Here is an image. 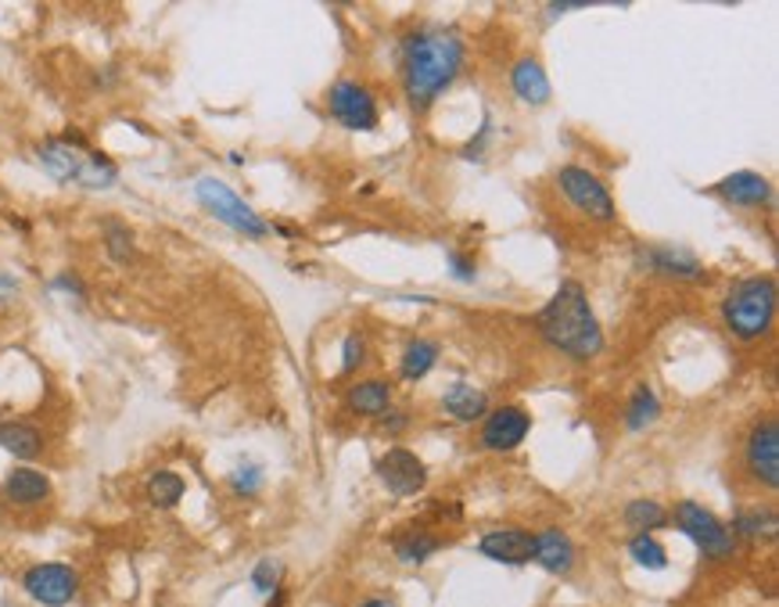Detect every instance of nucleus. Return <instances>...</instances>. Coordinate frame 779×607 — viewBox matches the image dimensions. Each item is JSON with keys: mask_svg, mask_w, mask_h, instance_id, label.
<instances>
[{"mask_svg": "<svg viewBox=\"0 0 779 607\" xmlns=\"http://www.w3.org/2000/svg\"><path fill=\"white\" fill-rule=\"evenodd\" d=\"M345 403L353 413H363V417H381V413L392 406V381L381 378H367L348 389Z\"/></svg>", "mask_w": 779, "mask_h": 607, "instance_id": "obj_20", "label": "nucleus"}, {"mask_svg": "<svg viewBox=\"0 0 779 607\" xmlns=\"http://www.w3.org/2000/svg\"><path fill=\"white\" fill-rule=\"evenodd\" d=\"M105 249L115 263H129L134 260V234H129V227L119 224V219H108L105 224Z\"/></svg>", "mask_w": 779, "mask_h": 607, "instance_id": "obj_29", "label": "nucleus"}, {"mask_svg": "<svg viewBox=\"0 0 779 607\" xmlns=\"http://www.w3.org/2000/svg\"><path fill=\"white\" fill-rule=\"evenodd\" d=\"M0 449H8L11 457L19 460H33L44 454V438L33 424H22V421H4L0 424Z\"/></svg>", "mask_w": 779, "mask_h": 607, "instance_id": "obj_22", "label": "nucleus"}, {"mask_svg": "<svg viewBox=\"0 0 779 607\" xmlns=\"http://www.w3.org/2000/svg\"><path fill=\"white\" fill-rule=\"evenodd\" d=\"M511 87H514V94L522 98L525 105H531V108L547 105V101L553 98L550 76H547V69H542L536 58H522V61H517V66L511 69Z\"/></svg>", "mask_w": 779, "mask_h": 607, "instance_id": "obj_18", "label": "nucleus"}, {"mask_svg": "<svg viewBox=\"0 0 779 607\" xmlns=\"http://www.w3.org/2000/svg\"><path fill=\"white\" fill-rule=\"evenodd\" d=\"M22 589L41 607H69L80 597V575L61 561H44V564L25 568Z\"/></svg>", "mask_w": 779, "mask_h": 607, "instance_id": "obj_8", "label": "nucleus"}, {"mask_svg": "<svg viewBox=\"0 0 779 607\" xmlns=\"http://www.w3.org/2000/svg\"><path fill=\"white\" fill-rule=\"evenodd\" d=\"M230 489L238 496H255L259 489H263V468H259L255 460L238 463V468L230 471Z\"/></svg>", "mask_w": 779, "mask_h": 607, "instance_id": "obj_30", "label": "nucleus"}, {"mask_svg": "<svg viewBox=\"0 0 779 607\" xmlns=\"http://www.w3.org/2000/svg\"><path fill=\"white\" fill-rule=\"evenodd\" d=\"M406 424H410L406 410H392V406H388V410L381 413V428H385V432H406Z\"/></svg>", "mask_w": 779, "mask_h": 607, "instance_id": "obj_36", "label": "nucleus"}, {"mask_svg": "<svg viewBox=\"0 0 779 607\" xmlns=\"http://www.w3.org/2000/svg\"><path fill=\"white\" fill-rule=\"evenodd\" d=\"M672 522L700 553H704L708 561H730L736 553V536L730 532V525H725L715 511L700 507V503H694V500L675 503Z\"/></svg>", "mask_w": 779, "mask_h": 607, "instance_id": "obj_6", "label": "nucleus"}, {"mask_svg": "<svg viewBox=\"0 0 779 607\" xmlns=\"http://www.w3.org/2000/svg\"><path fill=\"white\" fill-rule=\"evenodd\" d=\"M50 288H55V291H65V295H76V299H87L83 280L76 277V274H58L55 280H50Z\"/></svg>", "mask_w": 779, "mask_h": 607, "instance_id": "obj_35", "label": "nucleus"}, {"mask_svg": "<svg viewBox=\"0 0 779 607\" xmlns=\"http://www.w3.org/2000/svg\"><path fill=\"white\" fill-rule=\"evenodd\" d=\"M629 558L640 568H651V572H665V568H668V550L661 547L654 536H646V532H635L629 539Z\"/></svg>", "mask_w": 779, "mask_h": 607, "instance_id": "obj_28", "label": "nucleus"}, {"mask_svg": "<svg viewBox=\"0 0 779 607\" xmlns=\"http://www.w3.org/2000/svg\"><path fill=\"white\" fill-rule=\"evenodd\" d=\"M446 266H449V274L457 277V280H463V284H471L474 277H478V266H474V260H467L463 252H457L452 249L449 255H446Z\"/></svg>", "mask_w": 779, "mask_h": 607, "instance_id": "obj_33", "label": "nucleus"}, {"mask_svg": "<svg viewBox=\"0 0 779 607\" xmlns=\"http://www.w3.org/2000/svg\"><path fill=\"white\" fill-rule=\"evenodd\" d=\"M36 159H41V170L50 180H58V184H80L90 191H101L119 180V170H115L108 154L90 151L87 140L76 137V130H69V137L44 140V145L36 148Z\"/></svg>", "mask_w": 779, "mask_h": 607, "instance_id": "obj_3", "label": "nucleus"}, {"mask_svg": "<svg viewBox=\"0 0 779 607\" xmlns=\"http://www.w3.org/2000/svg\"><path fill=\"white\" fill-rule=\"evenodd\" d=\"M536 328L542 342L571 359H593L604 348V331L596 320L589 295L578 280H561L553 299L539 309Z\"/></svg>", "mask_w": 779, "mask_h": 607, "instance_id": "obj_2", "label": "nucleus"}, {"mask_svg": "<svg viewBox=\"0 0 779 607\" xmlns=\"http://www.w3.org/2000/svg\"><path fill=\"white\" fill-rule=\"evenodd\" d=\"M478 550H482L489 561L522 568L531 561V532H525V528H492V532L478 539Z\"/></svg>", "mask_w": 779, "mask_h": 607, "instance_id": "obj_14", "label": "nucleus"}, {"mask_svg": "<svg viewBox=\"0 0 779 607\" xmlns=\"http://www.w3.org/2000/svg\"><path fill=\"white\" fill-rule=\"evenodd\" d=\"M643 266L651 270L657 277H668V280H704L708 270L704 263L697 260L690 249H672V244H654V249H643L640 252Z\"/></svg>", "mask_w": 779, "mask_h": 607, "instance_id": "obj_13", "label": "nucleus"}, {"mask_svg": "<svg viewBox=\"0 0 779 607\" xmlns=\"http://www.w3.org/2000/svg\"><path fill=\"white\" fill-rule=\"evenodd\" d=\"M194 198H198L205 213H213L219 224H227L230 230H238L244 238H266L270 230H274L249 202L238 195V191H230L224 180H216V176H202L198 184H194Z\"/></svg>", "mask_w": 779, "mask_h": 607, "instance_id": "obj_5", "label": "nucleus"}, {"mask_svg": "<svg viewBox=\"0 0 779 607\" xmlns=\"http://www.w3.org/2000/svg\"><path fill=\"white\" fill-rule=\"evenodd\" d=\"M626 525L632 528V532L654 536L657 528L668 525V514H665V507H661L657 500H632L629 507H626Z\"/></svg>", "mask_w": 779, "mask_h": 607, "instance_id": "obj_26", "label": "nucleus"}, {"mask_svg": "<svg viewBox=\"0 0 779 607\" xmlns=\"http://www.w3.org/2000/svg\"><path fill=\"white\" fill-rule=\"evenodd\" d=\"M747 471L755 482H761L765 489L779 485V424L776 417H761L747 435V449H744Z\"/></svg>", "mask_w": 779, "mask_h": 607, "instance_id": "obj_10", "label": "nucleus"}, {"mask_svg": "<svg viewBox=\"0 0 779 607\" xmlns=\"http://www.w3.org/2000/svg\"><path fill=\"white\" fill-rule=\"evenodd\" d=\"M463 36L449 25H421L402 36L399 72L413 112H427L463 69Z\"/></svg>", "mask_w": 779, "mask_h": 607, "instance_id": "obj_1", "label": "nucleus"}, {"mask_svg": "<svg viewBox=\"0 0 779 607\" xmlns=\"http://www.w3.org/2000/svg\"><path fill=\"white\" fill-rule=\"evenodd\" d=\"M50 496V478L36 468H15L4 478V500L11 507H36Z\"/></svg>", "mask_w": 779, "mask_h": 607, "instance_id": "obj_17", "label": "nucleus"}, {"mask_svg": "<svg viewBox=\"0 0 779 607\" xmlns=\"http://www.w3.org/2000/svg\"><path fill=\"white\" fill-rule=\"evenodd\" d=\"M531 561L547 568L550 575H568L575 568V542L561 528H542L531 536Z\"/></svg>", "mask_w": 779, "mask_h": 607, "instance_id": "obj_15", "label": "nucleus"}, {"mask_svg": "<svg viewBox=\"0 0 779 607\" xmlns=\"http://www.w3.org/2000/svg\"><path fill=\"white\" fill-rule=\"evenodd\" d=\"M711 191H715L719 198L740 205V209H758V205L772 202V184L761 173H751V170L730 173L725 180H719V184L711 187Z\"/></svg>", "mask_w": 779, "mask_h": 607, "instance_id": "obj_16", "label": "nucleus"}, {"mask_svg": "<svg viewBox=\"0 0 779 607\" xmlns=\"http://www.w3.org/2000/svg\"><path fill=\"white\" fill-rule=\"evenodd\" d=\"M328 101H331V115L345 126V130H353V134L378 130V123H381L378 98H374L367 87H359L353 80H337L331 87Z\"/></svg>", "mask_w": 779, "mask_h": 607, "instance_id": "obj_9", "label": "nucleus"}, {"mask_svg": "<svg viewBox=\"0 0 779 607\" xmlns=\"http://www.w3.org/2000/svg\"><path fill=\"white\" fill-rule=\"evenodd\" d=\"M378 478L392 496H417L427 485V463L413 449H388L378 460Z\"/></svg>", "mask_w": 779, "mask_h": 607, "instance_id": "obj_11", "label": "nucleus"}, {"mask_svg": "<svg viewBox=\"0 0 779 607\" xmlns=\"http://www.w3.org/2000/svg\"><path fill=\"white\" fill-rule=\"evenodd\" d=\"M392 547H396V558H399L402 564L417 568V564H424L427 558H435V553L446 547V539L435 536V532H424V528H410V532H399V536H396Z\"/></svg>", "mask_w": 779, "mask_h": 607, "instance_id": "obj_21", "label": "nucleus"}, {"mask_svg": "<svg viewBox=\"0 0 779 607\" xmlns=\"http://www.w3.org/2000/svg\"><path fill=\"white\" fill-rule=\"evenodd\" d=\"M443 410L449 413L452 421H460V424L482 421L485 413H489V392L474 389V385H467V381H457V385H449V389H446Z\"/></svg>", "mask_w": 779, "mask_h": 607, "instance_id": "obj_19", "label": "nucleus"}, {"mask_svg": "<svg viewBox=\"0 0 779 607\" xmlns=\"http://www.w3.org/2000/svg\"><path fill=\"white\" fill-rule=\"evenodd\" d=\"M363 356H367V348H363V339L353 331V334H345V342H342V370L345 374H353L359 364H363Z\"/></svg>", "mask_w": 779, "mask_h": 607, "instance_id": "obj_32", "label": "nucleus"}, {"mask_svg": "<svg viewBox=\"0 0 779 607\" xmlns=\"http://www.w3.org/2000/svg\"><path fill=\"white\" fill-rule=\"evenodd\" d=\"M359 607H396L392 600H385V597H370V600H363Z\"/></svg>", "mask_w": 779, "mask_h": 607, "instance_id": "obj_38", "label": "nucleus"}, {"mask_svg": "<svg viewBox=\"0 0 779 607\" xmlns=\"http://www.w3.org/2000/svg\"><path fill=\"white\" fill-rule=\"evenodd\" d=\"M15 291H19V280L8 277V274H0V299H11Z\"/></svg>", "mask_w": 779, "mask_h": 607, "instance_id": "obj_37", "label": "nucleus"}, {"mask_svg": "<svg viewBox=\"0 0 779 607\" xmlns=\"http://www.w3.org/2000/svg\"><path fill=\"white\" fill-rule=\"evenodd\" d=\"M184 478L176 471H154L148 478V500L154 503L159 511H173L180 500H184Z\"/></svg>", "mask_w": 779, "mask_h": 607, "instance_id": "obj_25", "label": "nucleus"}, {"mask_svg": "<svg viewBox=\"0 0 779 607\" xmlns=\"http://www.w3.org/2000/svg\"><path fill=\"white\" fill-rule=\"evenodd\" d=\"M661 413V399L651 385H640L632 396H629V406H626V428L629 432H643L646 424H654Z\"/></svg>", "mask_w": 779, "mask_h": 607, "instance_id": "obj_24", "label": "nucleus"}, {"mask_svg": "<svg viewBox=\"0 0 779 607\" xmlns=\"http://www.w3.org/2000/svg\"><path fill=\"white\" fill-rule=\"evenodd\" d=\"M438 353H443V348H438V342H432V339H413L406 348H402L399 374H402L406 381H424L427 374L435 370Z\"/></svg>", "mask_w": 779, "mask_h": 607, "instance_id": "obj_23", "label": "nucleus"}, {"mask_svg": "<svg viewBox=\"0 0 779 607\" xmlns=\"http://www.w3.org/2000/svg\"><path fill=\"white\" fill-rule=\"evenodd\" d=\"M489 137H492V123H489V115H485V119H482V130H478V137L463 148V159H471V162L482 159V154H485V145H489Z\"/></svg>", "mask_w": 779, "mask_h": 607, "instance_id": "obj_34", "label": "nucleus"}, {"mask_svg": "<svg viewBox=\"0 0 779 607\" xmlns=\"http://www.w3.org/2000/svg\"><path fill=\"white\" fill-rule=\"evenodd\" d=\"M531 432V413L522 406H500L485 413L482 424V446L489 454H511L528 438Z\"/></svg>", "mask_w": 779, "mask_h": 607, "instance_id": "obj_12", "label": "nucleus"}, {"mask_svg": "<svg viewBox=\"0 0 779 607\" xmlns=\"http://www.w3.org/2000/svg\"><path fill=\"white\" fill-rule=\"evenodd\" d=\"M776 317V280L772 277H744L736 280L722 299V320L733 339L758 342L772 328Z\"/></svg>", "mask_w": 779, "mask_h": 607, "instance_id": "obj_4", "label": "nucleus"}, {"mask_svg": "<svg viewBox=\"0 0 779 607\" xmlns=\"http://www.w3.org/2000/svg\"><path fill=\"white\" fill-rule=\"evenodd\" d=\"M280 575H284L280 561H259L252 568V586L263 593V597H274V593L280 589Z\"/></svg>", "mask_w": 779, "mask_h": 607, "instance_id": "obj_31", "label": "nucleus"}, {"mask_svg": "<svg viewBox=\"0 0 779 607\" xmlns=\"http://www.w3.org/2000/svg\"><path fill=\"white\" fill-rule=\"evenodd\" d=\"M557 187H561V195L575 205L582 216L596 219V224H615V198L607 184L596 173L582 170V165H564L561 173H557Z\"/></svg>", "mask_w": 779, "mask_h": 607, "instance_id": "obj_7", "label": "nucleus"}, {"mask_svg": "<svg viewBox=\"0 0 779 607\" xmlns=\"http://www.w3.org/2000/svg\"><path fill=\"white\" fill-rule=\"evenodd\" d=\"M730 532L736 536V542L740 539H769V536H776V514L772 511H761V507H755V511H740L736 518H733V525H730Z\"/></svg>", "mask_w": 779, "mask_h": 607, "instance_id": "obj_27", "label": "nucleus"}]
</instances>
